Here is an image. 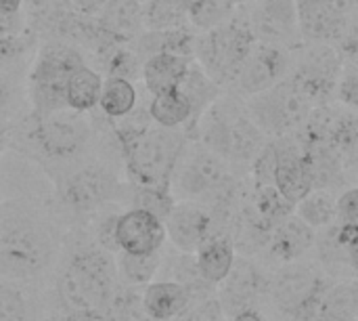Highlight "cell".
<instances>
[{"mask_svg":"<svg viewBox=\"0 0 358 321\" xmlns=\"http://www.w3.org/2000/svg\"><path fill=\"white\" fill-rule=\"evenodd\" d=\"M117 126V139L124 153L126 170L136 187L170 189L176 164L191 139L185 128H166L153 120L134 124L132 120ZM172 191V189H170Z\"/></svg>","mask_w":358,"mask_h":321,"instance_id":"1","label":"cell"},{"mask_svg":"<svg viewBox=\"0 0 358 321\" xmlns=\"http://www.w3.org/2000/svg\"><path fill=\"white\" fill-rule=\"evenodd\" d=\"M193 139L235 166H252L271 141L252 120L245 99L224 90L199 118Z\"/></svg>","mask_w":358,"mask_h":321,"instance_id":"2","label":"cell"},{"mask_svg":"<svg viewBox=\"0 0 358 321\" xmlns=\"http://www.w3.org/2000/svg\"><path fill=\"white\" fill-rule=\"evenodd\" d=\"M117 263L107 248L76 252L57 282L59 296L71 313L105 315L117 292Z\"/></svg>","mask_w":358,"mask_h":321,"instance_id":"3","label":"cell"},{"mask_svg":"<svg viewBox=\"0 0 358 321\" xmlns=\"http://www.w3.org/2000/svg\"><path fill=\"white\" fill-rule=\"evenodd\" d=\"M55 257L48 227L25 208H0V273L29 280L42 273Z\"/></svg>","mask_w":358,"mask_h":321,"instance_id":"4","label":"cell"},{"mask_svg":"<svg viewBox=\"0 0 358 321\" xmlns=\"http://www.w3.org/2000/svg\"><path fill=\"white\" fill-rule=\"evenodd\" d=\"M170 189L176 200H191L212 206V210H224L231 206L237 181L229 162L191 137L176 164Z\"/></svg>","mask_w":358,"mask_h":321,"instance_id":"5","label":"cell"},{"mask_svg":"<svg viewBox=\"0 0 358 321\" xmlns=\"http://www.w3.org/2000/svg\"><path fill=\"white\" fill-rule=\"evenodd\" d=\"M254 36L250 34L239 8L237 13L208 29H201L195 36L193 57L199 67L222 88L235 80L237 71L241 69L248 53L254 46Z\"/></svg>","mask_w":358,"mask_h":321,"instance_id":"6","label":"cell"},{"mask_svg":"<svg viewBox=\"0 0 358 321\" xmlns=\"http://www.w3.org/2000/svg\"><path fill=\"white\" fill-rule=\"evenodd\" d=\"M84 65L82 53L67 42H48L38 53L29 71L31 116L67 107L65 86L69 76Z\"/></svg>","mask_w":358,"mask_h":321,"instance_id":"7","label":"cell"},{"mask_svg":"<svg viewBox=\"0 0 358 321\" xmlns=\"http://www.w3.org/2000/svg\"><path fill=\"white\" fill-rule=\"evenodd\" d=\"M344 67V55L336 44L302 42L294 48V61L287 78L310 99L315 107L338 103V82Z\"/></svg>","mask_w":358,"mask_h":321,"instance_id":"8","label":"cell"},{"mask_svg":"<svg viewBox=\"0 0 358 321\" xmlns=\"http://www.w3.org/2000/svg\"><path fill=\"white\" fill-rule=\"evenodd\" d=\"M245 107L268 139L296 135L315 109L310 99L289 78L245 99Z\"/></svg>","mask_w":358,"mask_h":321,"instance_id":"9","label":"cell"},{"mask_svg":"<svg viewBox=\"0 0 358 321\" xmlns=\"http://www.w3.org/2000/svg\"><path fill=\"white\" fill-rule=\"evenodd\" d=\"M329 282L310 265L287 263L268 286L277 309L294 321H315Z\"/></svg>","mask_w":358,"mask_h":321,"instance_id":"10","label":"cell"},{"mask_svg":"<svg viewBox=\"0 0 358 321\" xmlns=\"http://www.w3.org/2000/svg\"><path fill=\"white\" fill-rule=\"evenodd\" d=\"M31 141L50 160H69L84 151L92 137V124L84 111L61 107L44 116H31Z\"/></svg>","mask_w":358,"mask_h":321,"instance_id":"11","label":"cell"},{"mask_svg":"<svg viewBox=\"0 0 358 321\" xmlns=\"http://www.w3.org/2000/svg\"><path fill=\"white\" fill-rule=\"evenodd\" d=\"M239 13L256 42L281 48H298L304 42L298 0H252Z\"/></svg>","mask_w":358,"mask_h":321,"instance_id":"12","label":"cell"},{"mask_svg":"<svg viewBox=\"0 0 358 321\" xmlns=\"http://www.w3.org/2000/svg\"><path fill=\"white\" fill-rule=\"evenodd\" d=\"M122 193L124 185L115 177V172L99 164H86L73 170L69 177L63 179L59 187L61 202L69 210L80 214L94 212L122 198Z\"/></svg>","mask_w":358,"mask_h":321,"instance_id":"13","label":"cell"},{"mask_svg":"<svg viewBox=\"0 0 358 321\" xmlns=\"http://www.w3.org/2000/svg\"><path fill=\"white\" fill-rule=\"evenodd\" d=\"M292 61H294V50L273 46V44L254 42V46L248 53L235 80L224 90H229L241 99H250V97L279 84L283 78H287V74L292 69Z\"/></svg>","mask_w":358,"mask_h":321,"instance_id":"14","label":"cell"},{"mask_svg":"<svg viewBox=\"0 0 358 321\" xmlns=\"http://www.w3.org/2000/svg\"><path fill=\"white\" fill-rule=\"evenodd\" d=\"M164 244H166V225L157 214L134 206L113 219V229H111L113 250L126 254H155L162 252Z\"/></svg>","mask_w":358,"mask_h":321,"instance_id":"15","label":"cell"},{"mask_svg":"<svg viewBox=\"0 0 358 321\" xmlns=\"http://www.w3.org/2000/svg\"><path fill=\"white\" fill-rule=\"evenodd\" d=\"M275 149L273 185L292 202L298 204L304 196L315 189L313 168L304 153V147L296 135L271 139Z\"/></svg>","mask_w":358,"mask_h":321,"instance_id":"16","label":"cell"},{"mask_svg":"<svg viewBox=\"0 0 358 321\" xmlns=\"http://www.w3.org/2000/svg\"><path fill=\"white\" fill-rule=\"evenodd\" d=\"M164 225L166 238L182 254H195L210 235L218 233L212 208L191 200H176Z\"/></svg>","mask_w":358,"mask_h":321,"instance_id":"17","label":"cell"},{"mask_svg":"<svg viewBox=\"0 0 358 321\" xmlns=\"http://www.w3.org/2000/svg\"><path fill=\"white\" fill-rule=\"evenodd\" d=\"M264 292H268V282L260 267L250 259H235L231 273L220 284V305L224 315H237L239 311L254 309L256 301Z\"/></svg>","mask_w":358,"mask_h":321,"instance_id":"18","label":"cell"},{"mask_svg":"<svg viewBox=\"0 0 358 321\" xmlns=\"http://www.w3.org/2000/svg\"><path fill=\"white\" fill-rule=\"evenodd\" d=\"M193 290L182 282H151L141 296L145 313L153 321H180L191 311Z\"/></svg>","mask_w":358,"mask_h":321,"instance_id":"19","label":"cell"},{"mask_svg":"<svg viewBox=\"0 0 358 321\" xmlns=\"http://www.w3.org/2000/svg\"><path fill=\"white\" fill-rule=\"evenodd\" d=\"M294 212L296 204H292L275 185H254V193L241 208V221L271 235L273 229L279 227Z\"/></svg>","mask_w":358,"mask_h":321,"instance_id":"20","label":"cell"},{"mask_svg":"<svg viewBox=\"0 0 358 321\" xmlns=\"http://www.w3.org/2000/svg\"><path fill=\"white\" fill-rule=\"evenodd\" d=\"M321 261L334 269H350L358 273V227L334 223L323 229V235H317V244Z\"/></svg>","mask_w":358,"mask_h":321,"instance_id":"21","label":"cell"},{"mask_svg":"<svg viewBox=\"0 0 358 321\" xmlns=\"http://www.w3.org/2000/svg\"><path fill=\"white\" fill-rule=\"evenodd\" d=\"M195 59L178 53H155L141 65V78L149 95H162L180 88L191 63Z\"/></svg>","mask_w":358,"mask_h":321,"instance_id":"22","label":"cell"},{"mask_svg":"<svg viewBox=\"0 0 358 321\" xmlns=\"http://www.w3.org/2000/svg\"><path fill=\"white\" fill-rule=\"evenodd\" d=\"M317 244V229L304 223L296 212L287 217L268 238V252L281 263H296Z\"/></svg>","mask_w":358,"mask_h":321,"instance_id":"23","label":"cell"},{"mask_svg":"<svg viewBox=\"0 0 358 321\" xmlns=\"http://www.w3.org/2000/svg\"><path fill=\"white\" fill-rule=\"evenodd\" d=\"M235 259H237V248L233 238L224 231H218L210 235L195 252V267L206 284L220 286L231 273Z\"/></svg>","mask_w":358,"mask_h":321,"instance_id":"24","label":"cell"},{"mask_svg":"<svg viewBox=\"0 0 358 321\" xmlns=\"http://www.w3.org/2000/svg\"><path fill=\"white\" fill-rule=\"evenodd\" d=\"M327 137L338 151L344 170H358V111L340 103H329Z\"/></svg>","mask_w":358,"mask_h":321,"instance_id":"25","label":"cell"},{"mask_svg":"<svg viewBox=\"0 0 358 321\" xmlns=\"http://www.w3.org/2000/svg\"><path fill=\"white\" fill-rule=\"evenodd\" d=\"M96 23L113 38L128 42L143 34V2L138 0H107L96 13Z\"/></svg>","mask_w":358,"mask_h":321,"instance_id":"26","label":"cell"},{"mask_svg":"<svg viewBox=\"0 0 358 321\" xmlns=\"http://www.w3.org/2000/svg\"><path fill=\"white\" fill-rule=\"evenodd\" d=\"M195 36L197 34L191 32L189 25L187 27H174V29H143V34H138L132 40L134 42L132 50L141 63L155 53H178V55L193 57Z\"/></svg>","mask_w":358,"mask_h":321,"instance_id":"27","label":"cell"},{"mask_svg":"<svg viewBox=\"0 0 358 321\" xmlns=\"http://www.w3.org/2000/svg\"><path fill=\"white\" fill-rule=\"evenodd\" d=\"M149 118L166 128H185L191 137L193 130V107L187 95L176 88L170 93L153 95L151 103L147 105Z\"/></svg>","mask_w":358,"mask_h":321,"instance_id":"28","label":"cell"},{"mask_svg":"<svg viewBox=\"0 0 358 321\" xmlns=\"http://www.w3.org/2000/svg\"><path fill=\"white\" fill-rule=\"evenodd\" d=\"M103 76L88 67L86 63L82 67H78L65 86V103L67 107L76 109V111H84L88 114L92 107L99 105L101 99V90H103Z\"/></svg>","mask_w":358,"mask_h":321,"instance_id":"29","label":"cell"},{"mask_svg":"<svg viewBox=\"0 0 358 321\" xmlns=\"http://www.w3.org/2000/svg\"><path fill=\"white\" fill-rule=\"evenodd\" d=\"M180 90L187 95V99L191 101V107H193V130L199 122V118L206 114V109L224 93V88L220 84H216L201 67L197 61L191 63L182 84H180ZM191 130V135H193Z\"/></svg>","mask_w":358,"mask_h":321,"instance_id":"30","label":"cell"},{"mask_svg":"<svg viewBox=\"0 0 358 321\" xmlns=\"http://www.w3.org/2000/svg\"><path fill=\"white\" fill-rule=\"evenodd\" d=\"M136 103H138V90L132 80L122 76H107L103 80L99 107L107 118L122 120L134 111Z\"/></svg>","mask_w":358,"mask_h":321,"instance_id":"31","label":"cell"},{"mask_svg":"<svg viewBox=\"0 0 358 321\" xmlns=\"http://www.w3.org/2000/svg\"><path fill=\"white\" fill-rule=\"evenodd\" d=\"M336 206H338V196L334 193V189L315 187L308 196H304L296 204V214L313 229H327L338 221Z\"/></svg>","mask_w":358,"mask_h":321,"instance_id":"32","label":"cell"},{"mask_svg":"<svg viewBox=\"0 0 358 321\" xmlns=\"http://www.w3.org/2000/svg\"><path fill=\"white\" fill-rule=\"evenodd\" d=\"M357 282H344L327 290L315 321H357Z\"/></svg>","mask_w":358,"mask_h":321,"instance_id":"33","label":"cell"},{"mask_svg":"<svg viewBox=\"0 0 358 321\" xmlns=\"http://www.w3.org/2000/svg\"><path fill=\"white\" fill-rule=\"evenodd\" d=\"M117 275L130 284V286H147L153 282L159 265H162V252L155 254H126L117 252Z\"/></svg>","mask_w":358,"mask_h":321,"instance_id":"34","label":"cell"},{"mask_svg":"<svg viewBox=\"0 0 358 321\" xmlns=\"http://www.w3.org/2000/svg\"><path fill=\"white\" fill-rule=\"evenodd\" d=\"M145 29H174L191 25L189 13L176 0H149L143 4Z\"/></svg>","mask_w":358,"mask_h":321,"instance_id":"35","label":"cell"},{"mask_svg":"<svg viewBox=\"0 0 358 321\" xmlns=\"http://www.w3.org/2000/svg\"><path fill=\"white\" fill-rule=\"evenodd\" d=\"M25 309L27 305L21 292L0 282V321H23Z\"/></svg>","mask_w":358,"mask_h":321,"instance_id":"36","label":"cell"},{"mask_svg":"<svg viewBox=\"0 0 358 321\" xmlns=\"http://www.w3.org/2000/svg\"><path fill=\"white\" fill-rule=\"evenodd\" d=\"M338 221L342 225H355L358 227V187H350L344 193L338 196Z\"/></svg>","mask_w":358,"mask_h":321,"instance_id":"37","label":"cell"},{"mask_svg":"<svg viewBox=\"0 0 358 321\" xmlns=\"http://www.w3.org/2000/svg\"><path fill=\"white\" fill-rule=\"evenodd\" d=\"M23 2L31 8L34 15L46 17V19H50L52 23H57V19H59L61 15H65L63 4H69L67 0H23Z\"/></svg>","mask_w":358,"mask_h":321,"instance_id":"38","label":"cell"},{"mask_svg":"<svg viewBox=\"0 0 358 321\" xmlns=\"http://www.w3.org/2000/svg\"><path fill=\"white\" fill-rule=\"evenodd\" d=\"M25 44L21 34H0V67L15 61L23 53Z\"/></svg>","mask_w":358,"mask_h":321,"instance_id":"39","label":"cell"},{"mask_svg":"<svg viewBox=\"0 0 358 321\" xmlns=\"http://www.w3.org/2000/svg\"><path fill=\"white\" fill-rule=\"evenodd\" d=\"M82 15H96L107 0H67Z\"/></svg>","mask_w":358,"mask_h":321,"instance_id":"40","label":"cell"},{"mask_svg":"<svg viewBox=\"0 0 358 321\" xmlns=\"http://www.w3.org/2000/svg\"><path fill=\"white\" fill-rule=\"evenodd\" d=\"M23 6V0H0V15H17Z\"/></svg>","mask_w":358,"mask_h":321,"instance_id":"41","label":"cell"},{"mask_svg":"<svg viewBox=\"0 0 358 321\" xmlns=\"http://www.w3.org/2000/svg\"><path fill=\"white\" fill-rule=\"evenodd\" d=\"M233 321H268L260 311L256 309H245V311H239L237 315H233Z\"/></svg>","mask_w":358,"mask_h":321,"instance_id":"42","label":"cell"},{"mask_svg":"<svg viewBox=\"0 0 358 321\" xmlns=\"http://www.w3.org/2000/svg\"><path fill=\"white\" fill-rule=\"evenodd\" d=\"M8 97H10V88L4 80V76L0 74V111L4 109V105L8 103Z\"/></svg>","mask_w":358,"mask_h":321,"instance_id":"43","label":"cell"},{"mask_svg":"<svg viewBox=\"0 0 358 321\" xmlns=\"http://www.w3.org/2000/svg\"><path fill=\"white\" fill-rule=\"evenodd\" d=\"M8 139H10V126L6 122H0V156L8 145Z\"/></svg>","mask_w":358,"mask_h":321,"instance_id":"44","label":"cell"},{"mask_svg":"<svg viewBox=\"0 0 358 321\" xmlns=\"http://www.w3.org/2000/svg\"><path fill=\"white\" fill-rule=\"evenodd\" d=\"M233 2H235L237 6H241V4H248V2H252V0H233Z\"/></svg>","mask_w":358,"mask_h":321,"instance_id":"45","label":"cell"},{"mask_svg":"<svg viewBox=\"0 0 358 321\" xmlns=\"http://www.w3.org/2000/svg\"><path fill=\"white\" fill-rule=\"evenodd\" d=\"M138 2H143V4H145V2H149V0H138Z\"/></svg>","mask_w":358,"mask_h":321,"instance_id":"46","label":"cell"},{"mask_svg":"<svg viewBox=\"0 0 358 321\" xmlns=\"http://www.w3.org/2000/svg\"><path fill=\"white\" fill-rule=\"evenodd\" d=\"M357 296H358V282H357Z\"/></svg>","mask_w":358,"mask_h":321,"instance_id":"47","label":"cell"},{"mask_svg":"<svg viewBox=\"0 0 358 321\" xmlns=\"http://www.w3.org/2000/svg\"><path fill=\"white\" fill-rule=\"evenodd\" d=\"M357 321H358V320H357Z\"/></svg>","mask_w":358,"mask_h":321,"instance_id":"48","label":"cell"}]
</instances>
